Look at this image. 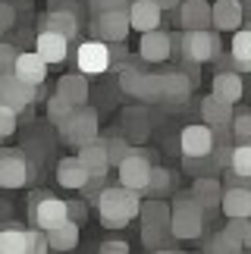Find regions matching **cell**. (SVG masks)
Listing matches in <instances>:
<instances>
[{
    "instance_id": "f1b7e54d",
    "label": "cell",
    "mask_w": 251,
    "mask_h": 254,
    "mask_svg": "<svg viewBox=\"0 0 251 254\" xmlns=\"http://www.w3.org/2000/svg\"><path fill=\"white\" fill-rule=\"evenodd\" d=\"M188 194H191V198H195V201H198L204 210H214L217 204H220L223 185H220V182L214 179V176H201V173H198V179L191 182V191H188Z\"/></svg>"
},
{
    "instance_id": "4dcf8cb0",
    "label": "cell",
    "mask_w": 251,
    "mask_h": 254,
    "mask_svg": "<svg viewBox=\"0 0 251 254\" xmlns=\"http://www.w3.org/2000/svg\"><path fill=\"white\" fill-rule=\"evenodd\" d=\"M233 110H236L233 104L220 101V97H214V94H207L204 101H201V120H204L210 129H214V126H229V120H233Z\"/></svg>"
},
{
    "instance_id": "e0dca14e",
    "label": "cell",
    "mask_w": 251,
    "mask_h": 254,
    "mask_svg": "<svg viewBox=\"0 0 251 254\" xmlns=\"http://www.w3.org/2000/svg\"><path fill=\"white\" fill-rule=\"evenodd\" d=\"M126 13H129V28H135V32H151L163 19V9L157 0H132L126 6Z\"/></svg>"
},
{
    "instance_id": "7a4b0ae2",
    "label": "cell",
    "mask_w": 251,
    "mask_h": 254,
    "mask_svg": "<svg viewBox=\"0 0 251 254\" xmlns=\"http://www.w3.org/2000/svg\"><path fill=\"white\" fill-rule=\"evenodd\" d=\"M207 226V210L191 198V194H179L170 204V236L176 242L201 239V232Z\"/></svg>"
},
{
    "instance_id": "f6af8a7d",
    "label": "cell",
    "mask_w": 251,
    "mask_h": 254,
    "mask_svg": "<svg viewBox=\"0 0 251 254\" xmlns=\"http://www.w3.org/2000/svg\"><path fill=\"white\" fill-rule=\"evenodd\" d=\"M129 251V245L120 239H110V242H101V254H126Z\"/></svg>"
},
{
    "instance_id": "2e32d148",
    "label": "cell",
    "mask_w": 251,
    "mask_h": 254,
    "mask_svg": "<svg viewBox=\"0 0 251 254\" xmlns=\"http://www.w3.org/2000/svg\"><path fill=\"white\" fill-rule=\"evenodd\" d=\"M245 22V6L239 0H210V28L236 32Z\"/></svg>"
},
{
    "instance_id": "d6986e66",
    "label": "cell",
    "mask_w": 251,
    "mask_h": 254,
    "mask_svg": "<svg viewBox=\"0 0 251 254\" xmlns=\"http://www.w3.org/2000/svg\"><path fill=\"white\" fill-rule=\"evenodd\" d=\"M173 51V38L160 28H151V32H141V41H138V57L148 63H163Z\"/></svg>"
},
{
    "instance_id": "7bdbcfd3",
    "label": "cell",
    "mask_w": 251,
    "mask_h": 254,
    "mask_svg": "<svg viewBox=\"0 0 251 254\" xmlns=\"http://www.w3.org/2000/svg\"><path fill=\"white\" fill-rule=\"evenodd\" d=\"M66 213H69L72 223H79V226H82L85 217H88V207H85L82 201H66Z\"/></svg>"
},
{
    "instance_id": "8fae6325",
    "label": "cell",
    "mask_w": 251,
    "mask_h": 254,
    "mask_svg": "<svg viewBox=\"0 0 251 254\" xmlns=\"http://www.w3.org/2000/svg\"><path fill=\"white\" fill-rule=\"evenodd\" d=\"M129 32L132 28H129V13H126V6L101 9V13H94V19H91V38H101V41H107V44L126 41Z\"/></svg>"
},
{
    "instance_id": "603a6c76",
    "label": "cell",
    "mask_w": 251,
    "mask_h": 254,
    "mask_svg": "<svg viewBox=\"0 0 251 254\" xmlns=\"http://www.w3.org/2000/svg\"><path fill=\"white\" fill-rule=\"evenodd\" d=\"M182 28H210V0H179Z\"/></svg>"
},
{
    "instance_id": "836d02e7",
    "label": "cell",
    "mask_w": 251,
    "mask_h": 254,
    "mask_svg": "<svg viewBox=\"0 0 251 254\" xmlns=\"http://www.w3.org/2000/svg\"><path fill=\"white\" fill-rule=\"evenodd\" d=\"M170 191H173V176H170V170H163V167H151L148 185H144V194L163 198V194H170Z\"/></svg>"
},
{
    "instance_id": "7402d4cb",
    "label": "cell",
    "mask_w": 251,
    "mask_h": 254,
    "mask_svg": "<svg viewBox=\"0 0 251 254\" xmlns=\"http://www.w3.org/2000/svg\"><path fill=\"white\" fill-rule=\"evenodd\" d=\"M223 66H229L233 72H251V32L248 28H242V25L236 28L233 47H229V60Z\"/></svg>"
},
{
    "instance_id": "5bb4252c",
    "label": "cell",
    "mask_w": 251,
    "mask_h": 254,
    "mask_svg": "<svg viewBox=\"0 0 251 254\" xmlns=\"http://www.w3.org/2000/svg\"><path fill=\"white\" fill-rule=\"evenodd\" d=\"M214 129L207 123H195V126H186L179 135V148H182V157H207L214 151Z\"/></svg>"
},
{
    "instance_id": "f35d334b",
    "label": "cell",
    "mask_w": 251,
    "mask_h": 254,
    "mask_svg": "<svg viewBox=\"0 0 251 254\" xmlns=\"http://www.w3.org/2000/svg\"><path fill=\"white\" fill-rule=\"evenodd\" d=\"M229 126H233V135L236 141H248L251 138V113L248 110H233V120H229Z\"/></svg>"
},
{
    "instance_id": "e575fe53",
    "label": "cell",
    "mask_w": 251,
    "mask_h": 254,
    "mask_svg": "<svg viewBox=\"0 0 251 254\" xmlns=\"http://www.w3.org/2000/svg\"><path fill=\"white\" fill-rule=\"evenodd\" d=\"M72 110H75V104H69L63 94H57V91H54L51 97H47V120H51L54 126H60Z\"/></svg>"
},
{
    "instance_id": "4fadbf2b",
    "label": "cell",
    "mask_w": 251,
    "mask_h": 254,
    "mask_svg": "<svg viewBox=\"0 0 251 254\" xmlns=\"http://www.w3.org/2000/svg\"><path fill=\"white\" fill-rule=\"evenodd\" d=\"M35 101H38V85H28V82H22L13 72H0V104L3 107L22 113Z\"/></svg>"
},
{
    "instance_id": "74e56055",
    "label": "cell",
    "mask_w": 251,
    "mask_h": 254,
    "mask_svg": "<svg viewBox=\"0 0 251 254\" xmlns=\"http://www.w3.org/2000/svg\"><path fill=\"white\" fill-rule=\"evenodd\" d=\"M104 148H107V163H110V167H117V163L135 148V144L129 138H107V141H104Z\"/></svg>"
},
{
    "instance_id": "9c48e42d",
    "label": "cell",
    "mask_w": 251,
    "mask_h": 254,
    "mask_svg": "<svg viewBox=\"0 0 251 254\" xmlns=\"http://www.w3.org/2000/svg\"><path fill=\"white\" fill-rule=\"evenodd\" d=\"M28 217H32L35 229H57L60 223L69 220V213H66V201L54 198V194L47 191H35L32 201H28Z\"/></svg>"
},
{
    "instance_id": "9a60e30c",
    "label": "cell",
    "mask_w": 251,
    "mask_h": 254,
    "mask_svg": "<svg viewBox=\"0 0 251 254\" xmlns=\"http://www.w3.org/2000/svg\"><path fill=\"white\" fill-rule=\"evenodd\" d=\"M191 97V75L182 69L160 72V104L167 107H186Z\"/></svg>"
},
{
    "instance_id": "6da1fadb",
    "label": "cell",
    "mask_w": 251,
    "mask_h": 254,
    "mask_svg": "<svg viewBox=\"0 0 251 254\" xmlns=\"http://www.w3.org/2000/svg\"><path fill=\"white\" fill-rule=\"evenodd\" d=\"M138 207H141V194L126 189V185H104L94 194V210L101 217V226L107 229H126L138 217Z\"/></svg>"
},
{
    "instance_id": "8992f818",
    "label": "cell",
    "mask_w": 251,
    "mask_h": 254,
    "mask_svg": "<svg viewBox=\"0 0 251 254\" xmlns=\"http://www.w3.org/2000/svg\"><path fill=\"white\" fill-rule=\"evenodd\" d=\"M60 129V138L66 144H72V148H82V144H88L98 138V113L91 110V107H75V110L66 116V120L57 126Z\"/></svg>"
},
{
    "instance_id": "ffe728a7",
    "label": "cell",
    "mask_w": 251,
    "mask_h": 254,
    "mask_svg": "<svg viewBox=\"0 0 251 254\" xmlns=\"http://www.w3.org/2000/svg\"><path fill=\"white\" fill-rule=\"evenodd\" d=\"M210 94L220 97V101H226V104H239L242 101V94H245V85H242V72H233V69H220L214 75V85H210Z\"/></svg>"
},
{
    "instance_id": "1f68e13d",
    "label": "cell",
    "mask_w": 251,
    "mask_h": 254,
    "mask_svg": "<svg viewBox=\"0 0 251 254\" xmlns=\"http://www.w3.org/2000/svg\"><path fill=\"white\" fill-rule=\"evenodd\" d=\"M226 170L242 176V179H251V148H248V141H236L233 148H229Z\"/></svg>"
},
{
    "instance_id": "d6a6232c",
    "label": "cell",
    "mask_w": 251,
    "mask_h": 254,
    "mask_svg": "<svg viewBox=\"0 0 251 254\" xmlns=\"http://www.w3.org/2000/svg\"><path fill=\"white\" fill-rule=\"evenodd\" d=\"M123 126H126V138L132 144L144 141V135H148V120H144V110H138V107L123 113Z\"/></svg>"
},
{
    "instance_id": "d590c367",
    "label": "cell",
    "mask_w": 251,
    "mask_h": 254,
    "mask_svg": "<svg viewBox=\"0 0 251 254\" xmlns=\"http://www.w3.org/2000/svg\"><path fill=\"white\" fill-rule=\"evenodd\" d=\"M242 248H245L242 242L229 239L226 232H217V236H210V239H207V245H204V251H210V254H239Z\"/></svg>"
},
{
    "instance_id": "44dd1931",
    "label": "cell",
    "mask_w": 251,
    "mask_h": 254,
    "mask_svg": "<svg viewBox=\"0 0 251 254\" xmlns=\"http://www.w3.org/2000/svg\"><path fill=\"white\" fill-rule=\"evenodd\" d=\"M217 207L226 213V220L229 217H251V189L248 185H226Z\"/></svg>"
},
{
    "instance_id": "5b68a950",
    "label": "cell",
    "mask_w": 251,
    "mask_h": 254,
    "mask_svg": "<svg viewBox=\"0 0 251 254\" xmlns=\"http://www.w3.org/2000/svg\"><path fill=\"white\" fill-rule=\"evenodd\" d=\"M120 88L123 94H129L141 104H160V72H144L138 66L126 63L120 72Z\"/></svg>"
},
{
    "instance_id": "30bf717a",
    "label": "cell",
    "mask_w": 251,
    "mask_h": 254,
    "mask_svg": "<svg viewBox=\"0 0 251 254\" xmlns=\"http://www.w3.org/2000/svg\"><path fill=\"white\" fill-rule=\"evenodd\" d=\"M113 66V54L110 44L101 41V38H88L75 47V69L82 75H104Z\"/></svg>"
},
{
    "instance_id": "8d00e7d4",
    "label": "cell",
    "mask_w": 251,
    "mask_h": 254,
    "mask_svg": "<svg viewBox=\"0 0 251 254\" xmlns=\"http://www.w3.org/2000/svg\"><path fill=\"white\" fill-rule=\"evenodd\" d=\"M223 232H226L229 239L242 242V245H248V242H251V223H248V217H229V223H226Z\"/></svg>"
},
{
    "instance_id": "4316f807",
    "label": "cell",
    "mask_w": 251,
    "mask_h": 254,
    "mask_svg": "<svg viewBox=\"0 0 251 254\" xmlns=\"http://www.w3.org/2000/svg\"><path fill=\"white\" fill-rule=\"evenodd\" d=\"M41 28H47V32H57L63 38H72L79 35V16H75V9H51L44 19H41Z\"/></svg>"
},
{
    "instance_id": "d4e9b609",
    "label": "cell",
    "mask_w": 251,
    "mask_h": 254,
    "mask_svg": "<svg viewBox=\"0 0 251 254\" xmlns=\"http://www.w3.org/2000/svg\"><path fill=\"white\" fill-rule=\"evenodd\" d=\"M57 182L63 189H72V191H82V185L88 182V170L79 157H63L57 163Z\"/></svg>"
},
{
    "instance_id": "277c9868",
    "label": "cell",
    "mask_w": 251,
    "mask_h": 254,
    "mask_svg": "<svg viewBox=\"0 0 251 254\" xmlns=\"http://www.w3.org/2000/svg\"><path fill=\"white\" fill-rule=\"evenodd\" d=\"M176 44H179L182 60L188 66L210 63L220 54V38H217V32H210V28H186V35H182Z\"/></svg>"
},
{
    "instance_id": "ba28073f",
    "label": "cell",
    "mask_w": 251,
    "mask_h": 254,
    "mask_svg": "<svg viewBox=\"0 0 251 254\" xmlns=\"http://www.w3.org/2000/svg\"><path fill=\"white\" fill-rule=\"evenodd\" d=\"M44 251H51L44 229H22V226L0 229V254H44Z\"/></svg>"
},
{
    "instance_id": "cb8c5ba5",
    "label": "cell",
    "mask_w": 251,
    "mask_h": 254,
    "mask_svg": "<svg viewBox=\"0 0 251 254\" xmlns=\"http://www.w3.org/2000/svg\"><path fill=\"white\" fill-rule=\"evenodd\" d=\"M13 75H19V79L28 82V85H38V88H41V82L47 79V63L38 54H28V51L25 54H16Z\"/></svg>"
},
{
    "instance_id": "ee69618b",
    "label": "cell",
    "mask_w": 251,
    "mask_h": 254,
    "mask_svg": "<svg viewBox=\"0 0 251 254\" xmlns=\"http://www.w3.org/2000/svg\"><path fill=\"white\" fill-rule=\"evenodd\" d=\"M132 0H88L91 13H101V9H117V6H129Z\"/></svg>"
},
{
    "instance_id": "3957f363",
    "label": "cell",
    "mask_w": 251,
    "mask_h": 254,
    "mask_svg": "<svg viewBox=\"0 0 251 254\" xmlns=\"http://www.w3.org/2000/svg\"><path fill=\"white\" fill-rule=\"evenodd\" d=\"M138 217H141V242L148 251H157L163 242L173 239L170 236V204L163 198L141 201Z\"/></svg>"
},
{
    "instance_id": "bcb514c9",
    "label": "cell",
    "mask_w": 251,
    "mask_h": 254,
    "mask_svg": "<svg viewBox=\"0 0 251 254\" xmlns=\"http://www.w3.org/2000/svg\"><path fill=\"white\" fill-rule=\"evenodd\" d=\"M157 3H160V9H176L179 0H157Z\"/></svg>"
},
{
    "instance_id": "60d3db41",
    "label": "cell",
    "mask_w": 251,
    "mask_h": 254,
    "mask_svg": "<svg viewBox=\"0 0 251 254\" xmlns=\"http://www.w3.org/2000/svg\"><path fill=\"white\" fill-rule=\"evenodd\" d=\"M13 63H16L13 44H3V41H0V72H13Z\"/></svg>"
},
{
    "instance_id": "83f0119b",
    "label": "cell",
    "mask_w": 251,
    "mask_h": 254,
    "mask_svg": "<svg viewBox=\"0 0 251 254\" xmlns=\"http://www.w3.org/2000/svg\"><path fill=\"white\" fill-rule=\"evenodd\" d=\"M57 94H63L66 101L75 104V107L88 104V75H82V72L60 75V82H57Z\"/></svg>"
},
{
    "instance_id": "b9f144b4",
    "label": "cell",
    "mask_w": 251,
    "mask_h": 254,
    "mask_svg": "<svg viewBox=\"0 0 251 254\" xmlns=\"http://www.w3.org/2000/svg\"><path fill=\"white\" fill-rule=\"evenodd\" d=\"M13 22H16V9L9 6V3H0V38L13 28Z\"/></svg>"
},
{
    "instance_id": "7c38bea8",
    "label": "cell",
    "mask_w": 251,
    "mask_h": 254,
    "mask_svg": "<svg viewBox=\"0 0 251 254\" xmlns=\"http://www.w3.org/2000/svg\"><path fill=\"white\" fill-rule=\"evenodd\" d=\"M117 173H120V185L144 194V185H148V176H151V157L135 144V148L117 163Z\"/></svg>"
},
{
    "instance_id": "ab89813d",
    "label": "cell",
    "mask_w": 251,
    "mask_h": 254,
    "mask_svg": "<svg viewBox=\"0 0 251 254\" xmlns=\"http://www.w3.org/2000/svg\"><path fill=\"white\" fill-rule=\"evenodd\" d=\"M16 126H19V113L0 104V138H9L16 132Z\"/></svg>"
},
{
    "instance_id": "484cf974",
    "label": "cell",
    "mask_w": 251,
    "mask_h": 254,
    "mask_svg": "<svg viewBox=\"0 0 251 254\" xmlns=\"http://www.w3.org/2000/svg\"><path fill=\"white\" fill-rule=\"evenodd\" d=\"M75 157L85 163L88 176H107V170H110V163H107V148H104V141H101V138H94V141H88V144H82Z\"/></svg>"
},
{
    "instance_id": "ac0fdd59",
    "label": "cell",
    "mask_w": 251,
    "mask_h": 254,
    "mask_svg": "<svg viewBox=\"0 0 251 254\" xmlns=\"http://www.w3.org/2000/svg\"><path fill=\"white\" fill-rule=\"evenodd\" d=\"M35 54L41 57L47 66H51V63H63L66 57H69V38L41 28V32H38V38H35Z\"/></svg>"
},
{
    "instance_id": "52a82bcc",
    "label": "cell",
    "mask_w": 251,
    "mask_h": 254,
    "mask_svg": "<svg viewBox=\"0 0 251 254\" xmlns=\"http://www.w3.org/2000/svg\"><path fill=\"white\" fill-rule=\"evenodd\" d=\"M35 163L22 151H0V189H28L35 182Z\"/></svg>"
},
{
    "instance_id": "f546056e",
    "label": "cell",
    "mask_w": 251,
    "mask_h": 254,
    "mask_svg": "<svg viewBox=\"0 0 251 254\" xmlns=\"http://www.w3.org/2000/svg\"><path fill=\"white\" fill-rule=\"evenodd\" d=\"M44 236H47V248L51 251H72L75 245H79V223L66 220L57 229H47Z\"/></svg>"
}]
</instances>
